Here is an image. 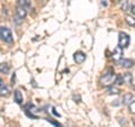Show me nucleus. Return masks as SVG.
I'll return each instance as SVG.
<instances>
[{
  "mask_svg": "<svg viewBox=\"0 0 135 127\" xmlns=\"http://www.w3.org/2000/svg\"><path fill=\"white\" fill-rule=\"evenodd\" d=\"M27 16V9L24 7L17 6L16 8V19H19V22L22 23V20Z\"/></svg>",
  "mask_w": 135,
  "mask_h": 127,
  "instance_id": "20e7f679",
  "label": "nucleus"
},
{
  "mask_svg": "<svg viewBox=\"0 0 135 127\" xmlns=\"http://www.w3.org/2000/svg\"><path fill=\"white\" fill-rule=\"evenodd\" d=\"M73 58H74V61L77 63L81 64V63H83L84 60H86V54L82 53V52H77V53H74Z\"/></svg>",
  "mask_w": 135,
  "mask_h": 127,
  "instance_id": "0eeeda50",
  "label": "nucleus"
},
{
  "mask_svg": "<svg viewBox=\"0 0 135 127\" xmlns=\"http://www.w3.org/2000/svg\"><path fill=\"white\" fill-rule=\"evenodd\" d=\"M123 79H124V82L131 83V81H132V74H131V73H125Z\"/></svg>",
  "mask_w": 135,
  "mask_h": 127,
  "instance_id": "f3484780",
  "label": "nucleus"
},
{
  "mask_svg": "<svg viewBox=\"0 0 135 127\" xmlns=\"http://www.w3.org/2000/svg\"><path fill=\"white\" fill-rule=\"evenodd\" d=\"M108 94L109 95H118L119 94V90L115 87H110V88H108Z\"/></svg>",
  "mask_w": 135,
  "mask_h": 127,
  "instance_id": "2eb2a0df",
  "label": "nucleus"
},
{
  "mask_svg": "<svg viewBox=\"0 0 135 127\" xmlns=\"http://www.w3.org/2000/svg\"><path fill=\"white\" fill-rule=\"evenodd\" d=\"M0 38L6 43H11L14 38H12L10 29L7 27H0Z\"/></svg>",
  "mask_w": 135,
  "mask_h": 127,
  "instance_id": "f03ea898",
  "label": "nucleus"
},
{
  "mask_svg": "<svg viewBox=\"0 0 135 127\" xmlns=\"http://www.w3.org/2000/svg\"><path fill=\"white\" fill-rule=\"evenodd\" d=\"M25 111H26V114H27V115L31 117V118L37 119V116H36V115H34V113L36 111V109H35V107H34L32 104H27L26 106H25Z\"/></svg>",
  "mask_w": 135,
  "mask_h": 127,
  "instance_id": "39448f33",
  "label": "nucleus"
},
{
  "mask_svg": "<svg viewBox=\"0 0 135 127\" xmlns=\"http://www.w3.org/2000/svg\"><path fill=\"white\" fill-rule=\"evenodd\" d=\"M129 36L127 35L126 33L124 32H122L119 33V38H118V46H119L120 48H125V47H127L128 44H129Z\"/></svg>",
  "mask_w": 135,
  "mask_h": 127,
  "instance_id": "7ed1b4c3",
  "label": "nucleus"
},
{
  "mask_svg": "<svg viewBox=\"0 0 135 127\" xmlns=\"http://www.w3.org/2000/svg\"><path fill=\"white\" fill-rule=\"evenodd\" d=\"M120 64L123 67H125V69H129V67H132L134 62L132 60H129V58H125V60H120Z\"/></svg>",
  "mask_w": 135,
  "mask_h": 127,
  "instance_id": "1a4fd4ad",
  "label": "nucleus"
},
{
  "mask_svg": "<svg viewBox=\"0 0 135 127\" xmlns=\"http://www.w3.org/2000/svg\"><path fill=\"white\" fill-rule=\"evenodd\" d=\"M31 1L32 0H18V2H17V6H20V7H24L28 9L29 7H31Z\"/></svg>",
  "mask_w": 135,
  "mask_h": 127,
  "instance_id": "9b49d317",
  "label": "nucleus"
},
{
  "mask_svg": "<svg viewBox=\"0 0 135 127\" xmlns=\"http://www.w3.org/2000/svg\"><path fill=\"white\" fill-rule=\"evenodd\" d=\"M10 94V90H9V88H8L6 84H0V96L1 97H7V96H9Z\"/></svg>",
  "mask_w": 135,
  "mask_h": 127,
  "instance_id": "6e6552de",
  "label": "nucleus"
},
{
  "mask_svg": "<svg viewBox=\"0 0 135 127\" xmlns=\"http://www.w3.org/2000/svg\"><path fill=\"white\" fill-rule=\"evenodd\" d=\"M126 23H127L129 26H132V27H134L135 26V18H133V17H131V16H127L126 17Z\"/></svg>",
  "mask_w": 135,
  "mask_h": 127,
  "instance_id": "4468645a",
  "label": "nucleus"
},
{
  "mask_svg": "<svg viewBox=\"0 0 135 127\" xmlns=\"http://www.w3.org/2000/svg\"><path fill=\"white\" fill-rule=\"evenodd\" d=\"M114 83L118 84V86L123 84V83H124V79H123V77H122V75H117L116 79H115V82H114Z\"/></svg>",
  "mask_w": 135,
  "mask_h": 127,
  "instance_id": "dca6fc26",
  "label": "nucleus"
},
{
  "mask_svg": "<svg viewBox=\"0 0 135 127\" xmlns=\"http://www.w3.org/2000/svg\"><path fill=\"white\" fill-rule=\"evenodd\" d=\"M15 101L18 105L20 104H23V94L20 92L19 90H16L15 91Z\"/></svg>",
  "mask_w": 135,
  "mask_h": 127,
  "instance_id": "f8f14e48",
  "label": "nucleus"
},
{
  "mask_svg": "<svg viewBox=\"0 0 135 127\" xmlns=\"http://www.w3.org/2000/svg\"><path fill=\"white\" fill-rule=\"evenodd\" d=\"M133 124H134V126H135V119H134V120H133Z\"/></svg>",
  "mask_w": 135,
  "mask_h": 127,
  "instance_id": "5701e85b",
  "label": "nucleus"
},
{
  "mask_svg": "<svg viewBox=\"0 0 135 127\" xmlns=\"http://www.w3.org/2000/svg\"><path fill=\"white\" fill-rule=\"evenodd\" d=\"M101 5H103V6H105V7H106V6H107V3H106V2H105V1H101Z\"/></svg>",
  "mask_w": 135,
  "mask_h": 127,
  "instance_id": "412c9836",
  "label": "nucleus"
},
{
  "mask_svg": "<svg viewBox=\"0 0 135 127\" xmlns=\"http://www.w3.org/2000/svg\"><path fill=\"white\" fill-rule=\"evenodd\" d=\"M10 71V65L8 63H0V72L3 74H7L9 73Z\"/></svg>",
  "mask_w": 135,
  "mask_h": 127,
  "instance_id": "9d476101",
  "label": "nucleus"
},
{
  "mask_svg": "<svg viewBox=\"0 0 135 127\" xmlns=\"http://www.w3.org/2000/svg\"><path fill=\"white\" fill-rule=\"evenodd\" d=\"M114 1H115V2H119L120 0H114Z\"/></svg>",
  "mask_w": 135,
  "mask_h": 127,
  "instance_id": "4be33fe9",
  "label": "nucleus"
},
{
  "mask_svg": "<svg viewBox=\"0 0 135 127\" xmlns=\"http://www.w3.org/2000/svg\"><path fill=\"white\" fill-rule=\"evenodd\" d=\"M132 12H133V14L135 15V2L133 3V6H132Z\"/></svg>",
  "mask_w": 135,
  "mask_h": 127,
  "instance_id": "aec40b11",
  "label": "nucleus"
},
{
  "mask_svg": "<svg viewBox=\"0 0 135 127\" xmlns=\"http://www.w3.org/2000/svg\"><path fill=\"white\" fill-rule=\"evenodd\" d=\"M128 6H129L128 0H124V1H123V5H122V9H123L124 11H127V10H128Z\"/></svg>",
  "mask_w": 135,
  "mask_h": 127,
  "instance_id": "a211bd4d",
  "label": "nucleus"
},
{
  "mask_svg": "<svg viewBox=\"0 0 135 127\" xmlns=\"http://www.w3.org/2000/svg\"><path fill=\"white\" fill-rule=\"evenodd\" d=\"M122 56H123V48H120L119 46H117L115 48V52L113 54V60L115 62H119L122 60Z\"/></svg>",
  "mask_w": 135,
  "mask_h": 127,
  "instance_id": "423d86ee",
  "label": "nucleus"
},
{
  "mask_svg": "<svg viewBox=\"0 0 135 127\" xmlns=\"http://www.w3.org/2000/svg\"><path fill=\"white\" fill-rule=\"evenodd\" d=\"M115 79H116V74L114 73V70L108 69L104 73L103 77L100 78V83L105 87H108V86H112V84L115 82Z\"/></svg>",
  "mask_w": 135,
  "mask_h": 127,
  "instance_id": "f257e3e1",
  "label": "nucleus"
},
{
  "mask_svg": "<svg viewBox=\"0 0 135 127\" xmlns=\"http://www.w3.org/2000/svg\"><path fill=\"white\" fill-rule=\"evenodd\" d=\"M133 99V95L132 94H126L125 96H124V98H123V104L124 105H129L131 102H132V100Z\"/></svg>",
  "mask_w": 135,
  "mask_h": 127,
  "instance_id": "ddd939ff",
  "label": "nucleus"
},
{
  "mask_svg": "<svg viewBox=\"0 0 135 127\" xmlns=\"http://www.w3.org/2000/svg\"><path fill=\"white\" fill-rule=\"evenodd\" d=\"M0 84H1V80H0Z\"/></svg>",
  "mask_w": 135,
  "mask_h": 127,
  "instance_id": "b1692460",
  "label": "nucleus"
},
{
  "mask_svg": "<svg viewBox=\"0 0 135 127\" xmlns=\"http://www.w3.org/2000/svg\"><path fill=\"white\" fill-rule=\"evenodd\" d=\"M129 113H132L135 115V100L129 104Z\"/></svg>",
  "mask_w": 135,
  "mask_h": 127,
  "instance_id": "6ab92c4d",
  "label": "nucleus"
}]
</instances>
